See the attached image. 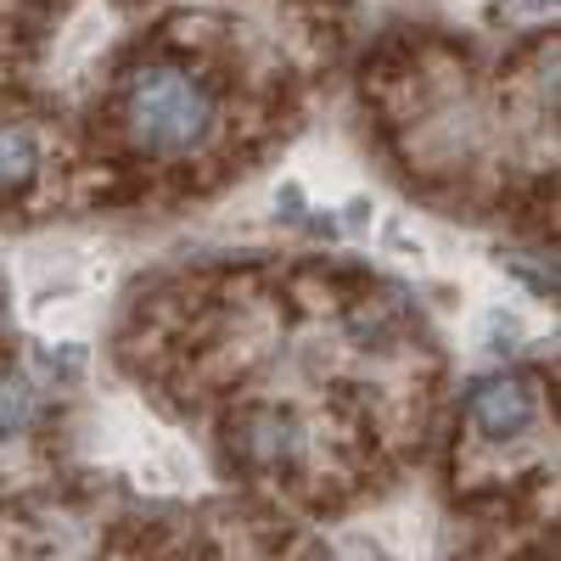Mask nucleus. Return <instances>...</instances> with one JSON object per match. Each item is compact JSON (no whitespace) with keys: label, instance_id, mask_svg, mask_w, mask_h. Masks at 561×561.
Returning a JSON list of instances; mask_svg holds the SVG:
<instances>
[{"label":"nucleus","instance_id":"f257e3e1","mask_svg":"<svg viewBox=\"0 0 561 561\" xmlns=\"http://www.w3.org/2000/svg\"><path fill=\"white\" fill-rule=\"evenodd\" d=\"M129 129L147 152H192L208 140L214 129V96L208 84L192 79L185 68H140L129 79V96H124Z\"/></svg>","mask_w":561,"mask_h":561},{"label":"nucleus","instance_id":"f03ea898","mask_svg":"<svg viewBox=\"0 0 561 561\" xmlns=\"http://www.w3.org/2000/svg\"><path fill=\"white\" fill-rule=\"evenodd\" d=\"M466 410H472V427L483 438H523L534 427L539 415V399H534V382L523 377H483L472 388V399H466Z\"/></svg>","mask_w":561,"mask_h":561},{"label":"nucleus","instance_id":"7ed1b4c3","mask_svg":"<svg viewBox=\"0 0 561 561\" xmlns=\"http://www.w3.org/2000/svg\"><path fill=\"white\" fill-rule=\"evenodd\" d=\"M298 427L287 415H275V410H253V415H242L237 421V444H242V455L248 460H259V466H275V460H287L298 444Z\"/></svg>","mask_w":561,"mask_h":561},{"label":"nucleus","instance_id":"20e7f679","mask_svg":"<svg viewBox=\"0 0 561 561\" xmlns=\"http://www.w3.org/2000/svg\"><path fill=\"white\" fill-rule=\"evenodd\" d=\"M39 169V152L23 129H0V192H18Z\"/></svg>","mask_w":561,"mask_h":561},{"label":"nucleus","instance_id":"39448f33","mask_svg":"<svg viewBox=\"0 0 561 561\" xmlns=\"http://www.w3.org/2000/svg\"><path fill=\"white\" fill-rule=\"evenodd\" d=\"M28 415H34V393L23 377H0V433H18L28 427Z\"/></svg>","mask_w":561,"mask_h":561}]
</instances>
